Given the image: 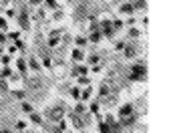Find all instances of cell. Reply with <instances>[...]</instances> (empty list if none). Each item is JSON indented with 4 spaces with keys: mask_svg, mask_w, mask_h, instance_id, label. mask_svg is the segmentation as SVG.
<instances>
[{
    "mask_svg": "<svg viewBox=\"0 0 169 133\" xmlns=\"http://www.w3.org/2000/svg\"><path fill=\"white\" fill-rule=\"evenodd\" d=\"M127 79L131 83H139V81H145L147 79V66L143 63H135L133 66H129V71H127Z\"/></svg>",
    "mask_w": 169,
    "mask_h": 133,
    "instance_id": "cell-1",
    "label": "cell"
},
{
    "mask_svg": "<svg viewBox=\"0 0 169 133\" xmlns=\"http://www.w3.org/2000/svg\"><path fill=\"white\" fill-rule=\"evenodd\" d=\"M44 117H48L50 121H61V119H64V107L63 105H57V107H50V109H46V113H44Z\"/></svg>",
    "mask_w": 169,
    "mask_h": 133,
    "instance_id": "cell-2",
    "label": "cell"
},
{
    "mask_svg": "<svg viewBox=\"0 0 169 133\" xmlns=\"http://www.w3.org/2000/svg\"><path fill=\"white\" fill-rule=\"evenodd\" d=\"M99 30H101L103 38H115V30H113L111 26V20H101V24H99Z\"/></svg>",
    "mask_w": 169,
    "mask_h": 133,
    "instance_id": "cell-3",
    "label": "cell"
},
{
    "mask_svg": "<svg viewBox=\"0 0 169 133\" xmlns=\"http://www.w3.org/2000/svg\"><path fill=\"white\" fill-rule=\"evenodd\" d=\"M18 26L24 30H28L30 28V18H28V12H26V8H20V14H18Z\"/></svg>",
    "mask_w": 169,
    "mask_h": 133,
    "instance_id": "cell-4",
    "label": "cell"
},
{
    "mask_svg": "<svg viewBox=\"0 0 169 133\" xmlns=\"http://www.w3.org/2000/svg\"><path fill=\"white\" fill-rule=\"evenodd\" d=\"M68 119H71L72 127H77V129H85V127H87V125H85V121H83V117H81V115H77L75 111H71V113H68Z\"/></svg>",
    "mask_w": 169,
    "mask_h": 133,
    "instance_id": "cell-5",
    "label": "cell"
},
{
    "mask_svg": "<svg viewBox=\"0 0 169 133\" xmlns=\"http://www.w3.org/2000/svg\"><path fill=\"white\" fill-rule=\"evenodd\" d=\"M135 113V107H133V103H125L119 107V117H127V115H133Z\"/></svg>",
    "mask_w": 169,
    "mask_h": 133,
    "instance_id": "cell-6",
    "label": "cell"
},
{
    "mask_svg": "<svg viewBox=\"0 0 169 133\" xmlns=\"http://www.w3.org/2000/svg\"><path fill=\"white\" fill-rule=\"evenodd\" d=\"M61 44V30H54V32H50V36H48V47L54 48Z\"/></svg>",
    "mask_w": 169,
    "mask_h": 133,
    "instance_id": "cell-7",
    "label": "cell"
},
{
    "mask_svg": "<svg viewBox=\"0 0 169 133\" xmlns=\"http://www.w3.org/2000/svg\"><path fill=\"white\" fill-rule=\"evenodd\" d=\"M135 121H137V113L127 115V117H119V125L121 127H129V125H133Z\"/></svg>",
    "mask_w": 169,
    "mask_h": 133,
    "instance_id": "cell-8",
    "label": "cell"
},
{
    "mask_svg": "<svg viewBox=\"0 0 169 133\" xmlns=\"http://www.w3.org/2000/svg\"><path fill=\"white\" fill-rule=\"evenodd\" d=\"M87 40L89 43H93V44H99L103 40V34H101V30L97 28V30H91V32H89V36H87Z\"/></svg>",
    "mask_w": 169,
    "mask_h": 133,
    "instance_id": "cell-9",
    "label": "cell"
},
{
    "mask_svg": "<svg viewBox=\"0 0 169 133\" xmlns=\"http://www.w3.org/2000/svg\"><path fill=\"white\" fill-rule=\"evenodd\" d=\"M16 69H18L20 77H24V79H26V73H28V66H26V61H24L22 57H18V59H16Z\"/></svg>",
    "mask_w": 169,
    "mask_h": 133,
    "instance_id": "cell-10",
    "label": "cell"
},
{
    "mask_svg": "<svg viewBox=\"0 0 169 133\" xmlns=\"http://www.w3.org/2000/svg\"><path fill=\"white\" fill-rule=\"evenodd\" d=\"M71 75L77 79V77H89V66H83V65H79V66H75L71 71Z\"/></svg>",
    "mask_w": 169,
    "mask_h": 133,
    "instance_id": "cell-11",
    "label": "cell"
},
{
    "mask_svg": "<svg viewBox=\"0 0 169 133\" xmlns=\"http://www.w3.org/2000/svg\"><path fill=\"white\" fill-rule=\"evenodd\" d=\"M123 57L125 59H135L137 57V47L135 44H127V47L123 48Z\"/></svg>",
    "mask_w": 169,
    "mask_h": 133,
    "instance_id": "cell-12",
    "label": "cell"
},
{
    "mask_svg": "<svg viewBox=\"0 0 169 133\" xmlns=\"http://www.w3.org/2000/svg\"><path fill=\"white\" fill-rule=\"evenodd\" d=\"M119 12L121 14H133L135 10H133V4H131V2H123V4H119Z\"/></svg>",
    "mask_w": 169,
    "mask_h": 133,
    "instance_id": "cell-13",
    "label": "cell"
},
{
    "mask_svg": "<svg viewBox=\"0 0 169 133\" xmlns=\"http://www.w3.org/2000/svg\"><path fill=\"white\" fill-rule=\"evenodd\" d=\"M109 95H111V85H109V83H103V85L99 87V99L109 97Z\"/></svg>",
    "mask_w": 169,
    "mask_h": 133,
    "instance_id": "cell-14",
    "label": "cell"
},
{
    "mask_svg": "<svg viewBox=\"0 0 169 133\" xmlns=\"http://www.w3.org/2000/svg\"><path fill=\"white\" fill-rule=\"evenodd\" d=\"M26 66H28L30 71H36V73L40 71V63L36 61V59H34V57H30L28 61H26Z\"/></svg>",
    "mask_w": 169,
    "mask_h": 133,
    "instance_id": "cell-15",
    "label": "cell"
},
{
    "mask_svg": "<svg viewBox=\"0 0 169 133\" xmlns=\"http://www.w3.org/2000/svg\"><path fill=\"white\" fill-rule=\"evenodd\" d=\"M91 95H93V87L87 85L85 89L81 91V101H83V103H85V101H89V99H91Z\"/></svg>",
    "mask_w": 169,
    "mask_h": 133,
    "instance_id": "cell-16",
    "label": "cell"
},
{
    "mask_svg": "<svg viewBox=\"0 0 169 133\" xmlns=\"http://www.w3.org/2000/svg\"><path fill=\"white\" fill-rule=\"evenodd\" d=\"M71 59L72 61H83V59H85V51H83V48H72Z\"/></svg>",
    "mask_w": 169,
    "mask_h": 133,
    "instance_id": "cell-17",
    "label": "cell"
},
{
    "mask_svg": "<svg viewBox=\"0 0 169 133\" xmlns=\"http://www.w3.org/2000/svg\"><path fill=\"white\" fill-rule=\"evenodd\" d=\"M72 111H75L77 115H85V113H87V105L83 103V101H79V103L75 105V109H72Z\"/></svg>",
    "mask_w": 169,
    "mask_h": 133,
    "instance_id": "cell-18",
    "label": "cell"
},
{
    "mask_svg": "<svg viewBox=\"0 0 169 133\" xmlns=\"http://www.w3.org/2000/svg\"><path fill=\"white\" fill-rule=\"evenodd\" d=\"M10 77H12V69H10V66H2V69H0V79H10Z\"/></svg>",
    "mask_w": 169,
    "mask_h": 133,
    "instance_id": "cell-19",
    "label": "cell"
},
{
    "mask_svg": "<svg viewBox=\"0 0 169 133\" xmlns=\"http://www.w3.org/2000/svg\"><path fill=\"white\" fill-rule=\"evenodd\" d=\"M85 59H87V63H89V65H99V61H101V57H99V55H87V57H85Z\"/></svg>",
    "mask_w": 169,
    "mask_h": 133,
    "instance_id": "cell-20",
    "label": "cell"
},
{
    "mask_svg": "<svg viewBox=\"0 0 169 133\" xmlns=\"http://www.w3.org/2000/svg\"><path fill=\"white\" fill-rule=\"evenodd\" d=\"M75 43H77V48H81V47H87L89 40L87 36H75Z\"/></svg>",
    "mask_w": 169,
    "mask_h": 133,
    "instance_id": "cell-21",
    "label": "cell"
},
{
    "mask_svg": "<svg viewBox=\"0 0 169 133\" xmlns=\"http://www.w3.org/2000/svg\"><path fill=\"white\" fill-rule=\"evenodd\" d=\"M0 65L2 66H10V55L8 52H2V55H0Z\"/></svg>",
    "mask_w": 169,
    "mask_h": 133,
    "instance_id": "cell-22",
    "label": "cell"
},
{
    "mask_svg": "<svg viewBox=\"0 0 169 133\" xmlns=\"http://www.w3.org/2000/svg\"><path fill=\"white\" fill-rule=\"evenodd\" d=\"M131 4H133V10H145V0H135Z\"/></svg>",
    "mask_w": 169,
    "mask_h": 133,
    "instance_id": "cell-23",
    "label": "cell"
},
{
    "mask_svg": "<svg viewBox=\"0 0 169 133\" xmlns=\"http://www.w3.org/2000/svg\"><path fill=\"white\" fill-rule=\"evenodd\" d=\"M99 133H111V127L105 121H99Z\"/></svg>",
    "mask_w": 169,
    "mask_h": 133,
    "instance_id": "cell-24",
    "label": "cell"
},
{
    "mask_svg": "<svg viewBox=\"0 0 169 133\" xmlns=\"http://www.w3.org/2000/svg\"><path fill=\"white\" fill-rule=\"evenodd\" d=\"M20 109H22L24 113H32V105L26 103V101H22V103H20Z\"/></svg>",
    "mask_w": 169,
    "mask_h": 133,
    "instance_id": "cell-25",
    "label": "cell"
},
{
    "mask_svg": "<svg viewBox=\"0 0 169 133\" xmlns=\"http://www.w3.org/2000/svg\"><path fill=\"white\" fill-rule=\"evenodd\" d=\"M71 95H72V99L81 101V89H79V87H72V89H71Z\"/></svg>",
    "mask_w": 169,
    "mask_h": 133,
    "instance_id": "cell-26",
    "label": "cell"
},
{
    "mask_svg": "<svg viewBox=\"0 0 169 133\" xmlns=\"http://www.w3.org/2000/svg\"><path fill=\"white\" fill-rule=\"evenodd\" d=\"M77 81H79V85H83V87L91 85V79H89V77H77Z\"/></svg>",
    "mask_w": 169,
    "mask_h": 133,
    "instance_id": "cell-27",
    "label": "cell"
},
{
    "mask_svg": "<svg viewBox=\"0 0 169 133\" xmlns=\"http://www.w3.org/2000/svg\"><path fill=\"white\" fill-rule=\"evenodd\" d=\"M125 47H127L125 40H117V43H115V51L117 52H123V48H125Z\"/></svg>",
    "mask_w": 169,
    "mask_h": 133,
    "instance_id": "cell-28",
    "label": "cell"
},
{
    "mask_svg": "<svg viewBox=\"0 0 169 133\" xmlns=\"http://www.w3.org/2000/svg\"><path fill=\"white\" fill-rule=\"evenodd\" d=\"M30 121H34V123H40V125H42V117H40L39 113H30Z\"/></svg>",
    "mask_w": 169,
    "mask_h": 133,
    "instance_id": "cell-29",
    "label": "cell"
},
{
    "mask_svg": "<svg viewBox=\"0 0 169 133\" xmlns=\"http://www.w3.org/2000/svg\"><path fill=\"white\" fill-rule=\"evenodd\" d=\"M14 47H16V51H24V48H26V44H24V40H20V38H18V40H14Z\"/></svg>",
    "mask_w": 169,
    "mask_h": 133,
    "instance_id": "cell-30",
    "label": "cell"
},
{
    "mask_svg": "<svg viewBox=\"0 0 169 133\" xmlns=\"http://www.w3.org/2000/svg\"><path fill=\"white\" fill-rule=\"evenodd\" d=\"M42 4H46V8H57V0H42Z\"/></svg>",
    "mask_w": 169,
    "mask_h": 133,
    "instance_id": "cell-31",
    "label": "cell"
},
{
    "mask_svg": "<svg viewBox=\"0 0 169 133\" xmlns=\"http://www.w3.org/2000/svg\"><path fill=\"white\" fill-rule=\"evenodd\" d=\"M42 66L44 69H50V66H53V61H50L48 57H42Z\"/></svg>",
    "mask_w": 169,
    "mask_h": 133,
    "instance_id": "cell-32",
    "label": "cell"
},
{
    "mask_svg": "<svg viewBox=\"0 0 169 133\" xmlns=\"http://www.w3.org/2000/svg\"><path fill=\"white\" fill-rule=\"evenodd\" d=\"M129 36H131V38L141 36V30H139V28H131V30H129Z\"/></svg>",
    "mask_w": 169,
    "mask_h": 133,
    "instance_id": "cell-33",
    "label": "cell"
},
{
    "mask_svg": "<svg viewBox=\"0 0 169 133\" xmlns=\"http://www.w3.org/2000/svg\"><path fill=\"white\" fill-rule=\"evenodd\" d=\"M0 28H2V30H6V28H8V20H6L4 16H0Z\"/></svg>",
    "mask_w": 169,
    "mask_h": 133,
    "instance_id": "cell-34",
    "label": "cell"
},
{
    "mask_svg": "<svg viewBox=\"0 0 169 133\" xmlns=\"http://www.w3.org/2000/svg\"><path fill=\"white\" fill-rule=\"evenodd\" d=\"M6 38H10V40H18L20 32H8V34H6Z\"/></svg>",
    "mask_w": 169,
    "mask_h": 133,
    "instance_id": "cell-35",
    "label": "cell"
},
{
    "mask_svg": "<svg viewBox=\"0 0 169 133\" xmlns=\"http://www.w3.org/2000/svg\"><path fill=\"white\" fill-rule=\"evenodd\" d=\"M14 16H16V10L14 8H8V10H6V18H14Z\"/></svg>",
    "mask_w": 169,
    "mask_h": 133,
    "instance_id": "cell-36",
    "label": "cell"
},
{
    "mask_svg": "<svg viewBox=\"0 0 169 133\" xmlns=\"http://www.w3.org/2000/svg\"><path fill=\"white\" fill-rule=\"evenodd\" d=\"M57 123H58L57 127L61 129V131H63V133H64V129H67V123H64V119H61V121H57Z\"/></svg>",
    "mask_w": 169,
    "mask_h": 133,
    "instance_id": "cell-37",
    "label": "cell"
},
{
    "mask_svg": "<svg viewBox=\"0 0 169 133\" xmlns=\"http://www.w3.org/2000/svg\"><path fill=\"white\" fill-rule=\"evenodd\" d=\"M16 129H18V131L26 129V121H16Z\"/></svg>",
    "mask_w": 169,
    "mask_h": 133,
    "instance_id": "cell-38",
    "label": "cell"
},
{
    "mask_svg": "<svg viewBox=\"0 0 169 133\" xmlns=\"http://www.w3.org/2000/svg\"><path fill=\"white\" fill-rule=\"evenodd\" d=\"M0 91H8V85H6L4 79H0Z\"/></svg>",
    "mask_w": 169,
    "mask_h": 133,
    "instance_id": "cell-39",
    "label": "cell"
},
{
    "mask_svg": "<svg viewBox=\"0 0 169 133\" xmlns=\"http://www.w3.org/2000/svg\"><path fill=\"white\" fill-rule=\"evenodd\" d=\"M91 71H93V73H101V71H103V66H101V65H93V66H91Z\"/></svg>",
    "mask_w": 169,
    "mask_h": 133,
    "instance_id": "cell-40",
    "label": "cell"
},
{
    "mask_svg": "<svg viewBox=\"0 0 169 133\" xmlns=\"http://www.w3.org/2000/svg\"><path fill=\"white\" fill-rule=\"evenodd\" d=\"M135 22H137V18H133V16H129V18H127V24H129V26H133Z\"/></svg>",
    "mask_w": 169,
    "mask_h": 133,
    "instance_id": "cell-41",
    "label": "cell"
},
{
    "mask_svg": "<svg viewBox=\"0 0 169 133\" xmlns=\"http://www.w3.org/2000/svg\"><path fill=\"white\" fill-rule=\"evenodd\" d=\"M28 4H32V6H39V4H42V0H28Z\"/></svg>",
    "mask_w": 169,
    "mask_h": 133,
    "instance_id": "cell-42",
    "label": "cell"
},
{
    "mask_svg": "<svg viewBox=\"0 0 169 133\" xmlns=\"http://www.w3.org/2000/svg\"><path fill=\"white\" fill-rule=\"evenodd\" d=\"M14 52H16V47H14V44H12V47H8V55H14Z\"/></svg>",
    "mask_w": 169,
    "mask_h": 133,
    "instance_id": "cell-43",
    "label": "cell"
},
{
    "mask_svg": "<svg viewBox=\"0 0 169 133\" xmlns=\"http://www.w3.org/2000/svg\"><path fill=\"white\" fill-rule=\"evenodd\" d=\"M0 133H12V131H10V129H2V131H0Z\"/></svg>",
    "mask_w": 169,
    "mask_h": 133,
    "instance_id": "cell-44",
    "label": "cell"
},
{
    "mask_svg": "<svg viewBox=\"0 0 169 133\" xmlns=\"http://www.w3.org/2000/svg\"><path fill=\"white\" fill-rule=\"evenodd\" d=\"M53 133H63V131H61V129H58V127H54V131Z\"/></svg>",
    "mask_w": 169,
    "mask_h": 133,
    "instance_id": "cell-45",
    "label": "cell"
},
{
    "mask_svg": "<svg viewBox=\"0 0 169 133\" xmlns=\"http://www.w3.org/2000/svg\"><path fill=\"white\" fill-rule=\"evenodd\" d=\"M0 2H4V4H8V2H10V0H0Z\"/></svg>",
    "mask_w": 169,
    "mask_h": 133,
    "instance_id": "cell-46",
    "label": "cell"
}]
</instances>
